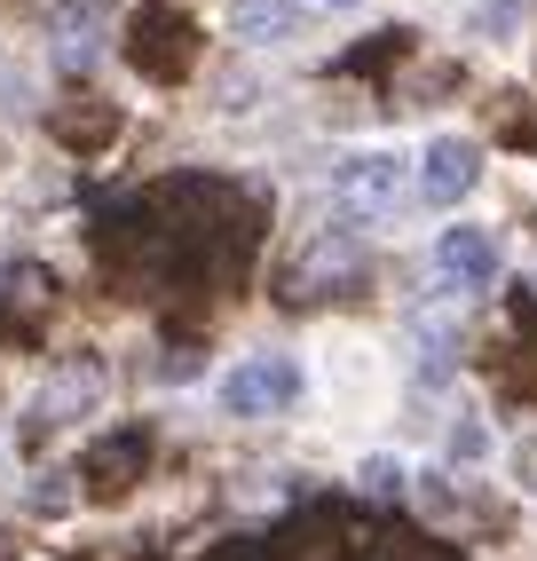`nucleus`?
Here are the masks:
<instances>
[{
	"mask_svg": "<svg viewBox=\"0 0 537 561\" xmlns=\"http://www.w3.org/2000/svg\"><path fill=\"white\" fill-rule=\"evenodd\" d=\"M364 285V245L349 230H324L300 245V261L285 270V301L293 309H317V301H340V293H356Z\"/></svg>",
	"mask_w": 537,
	"mask_h": 561,
	"instance_id": "f257e3e1",
	"label": "nucleus"
},
{
	"mask_svg": "<svg viewBox=\"0 0 537 561\" xmlns=\"http://www.w3.org/2000/svg\"><path fill=\"white\" fill-rule=\"evenodd\" d=\"M403 159L396 151H349V159H340L332 167V198L340 206H349L356 221H388L396 206H403Z\"/></svg>",
	"mask_w": 537,
	"mask_h": 561,
	"instance_id": "f03ea898",
	"label": "nucleus"
},
{
	"mask_svg": "<svg viewBox=\"0 0 537 561\" xmlns=\"http://www.w3.org/2000/svg\"><path fill=\"white\" fill-rule=\"evenodd\" d=\"M293 396H300V364L293 356H245L221 380V403L238 411V420H268V411H285Z\"/></svg>",
	"mask_w": 537,
	"mask_h": 561,
	"instance_id": "7ed1b4c3",
	"label": "nucleus"
},
{
	"mask_svg": "<svg viewBox=\"0 0 537 561\" xmlns=\"http://www.w3.org/2000/svg\"><path fill=\"white\" fill-rule=\"evenodd\" d=\"M127 56H135V71H150V80H182L190 56H198V32H190V16H174V9H142Z\"/></svg>",
	"mask_w": 537,
	"mask_h": 561,
	"instance_id": "20e7f679",
	"label": "nucleus"
},
{
	"mask_svg": "<svg viewBox=\"0 0 537 561\" xmlns=\"http://www.w3.org/2000/svg\"><path fill=\"white\" fill-rule=\"evenodd\" d=\"M48 317H56V277L41 261H9V270H0V332H9V341H41Z\"/></svg>",
	"mask_w": 537,
	"mask_h": 561,
	"instance_id": "39448f33",
	"label": "nucleus"
},
{
	"mask_svg": "<svg viewBox=\"0 0 537 561\" xmlns=\"http://www.w3.org/2000/svg\"><path fill=\"white\" fill-rule=\"evenodd\" d=\"M95 396H103V364H95V356H71L56 380L32 396V420H24V427H32V435H56V427L80 420V411H95Z\"/></svg>",
	"mask_w": 537,
	"mask_h": 561,
	"instance_id": "423d86ee",
	"label": "nucleus"
},
{
	"mask_svg": "<svg viewBox=\"0 0 537 561\" xmlns=\"http://www.w3.org/2000/svg\"><path fill=\"white\" fill-rule=\"evenodd\" d=\"M142 467H150V435L142 427H119V435H103L95 451L80 459V482L95 499H127L135 482H142Z\"/></svg>",
	"mask_w": 537,
	"mask_h": 561,
	"instance_id": "0eeeda50",
	"label": "nucleus"
},
{
	"mask_svg": "<svg viewBox=\"0 0 537 561\" xmlns=\"http://www.w3.org/2000/svg\"><path fill=\"white\" fill-rule=\"evenodd\" d=\"M475 174H482V151L467 135H435L427 142V159H419V191H427V206H458L475 191Z\"/></svg>",
	"mask_w": 537,
	"mask_h": 561,
	"instance_id": "6e6552de",
	"label": "nucleus"
},
{
	"mask_svg": "<svg viewBox=\"0 0 537 561\" xmlns=\"http://www.w3.org/2000/svg\"><path fill=\"white\" fill-rule=\"evenodd\" d=\"M435 270H443V285L482 293V285H498V270H506V261H498V238H490V230H467V221H458V230L435 238Z\"/></svg>",
	"mask_w": 537,
	"mask_h": 561,
	"instance_id": "1a4fd4ad",
	"label": "nucleus"
},
{
	"mask_svg": "<svg viewBox=\"0 0 537 561\" xmlns=\"http://www.w3.org/2000/svg\"><path fill=\"white\" fill-rule=\"evenodd\" d=\"M48 48H56L64 71H88L103 56V16L88 9V0H56L48 9Z\"/></svg>",
	"mask_w": 537,
	"mask_h": 561,
	"instance_id": "9d476101",
	"label": "nucleus"
},
{
	"mask_svg": "<svg viewBox=\"0 0 537 561\" xmlns=\"http://www.w3.org/2000/svg\"><path fill=\"white\" fill-rule=\"evenodd\" d=\"M48 135H56V142H71V151H103V142L119 135V111H111V103H95V95H80V103H56V111H48Z\"/></svg>",
	"mask_w": 537,
	"mask_h": 561,
	"instance_id": "9b49d317",
	"label": "nucleus"
},
{
	"mask_svg": "<svg viewBox=\"0 0 537 561\" xmlns=\"http://www.w3.org/2000/svg\"><path fill=\"white\" fill-rule=\"evenodd\" d=\"M229 24H238V41H285L300 24V0H229Z\"/></svg>",
	"mask_w": 537,
	"mask_h": 561,
	"instance_id": "f8f14e48",
	"label": "nucleus"
},
{
	"mask_svg": "<svg viewBox=\"0 0 537 561\" xmlns=\"http://www.w3.org/2000/svg\"><path fill=\"white\" fill-rule=\"evenodd\" d=\"M364 491H372V499H396V491H403V467H396V459H364Z\"/></svg>",
	"mask_w": 537,
	"mask_h": 561,
	"instance_id": "ddd939ff",
	"label": "nucleus"
},
{
	"mask_svg": "<svg viewBox=\"0 0 537 561\" xmlns=\"http://www.w3.org/2000/svg\"><path fill=\"white\" fill-rule=\"evenodd\" d=\"M514 16H522L514 0H490V9H475V24H482V32H514Z\"/></svg>",
	"mask_w": 537,
	"mask_h": 561,
	"instance_id": "4468645a",
	"label": "nucleus"
},
{
	"mask_svg": "<svg viewBox=\"0 0 537 561\" xmlns=\"http://www.w3.org/2000/svg\"><path fill=\"white\" fill-rule=\"evenodd\" d=\"M324 9H356V0H324Z\"/></svg>",
	"mask_w": 537,
	"mask_h": 561,
	"instance_id": "2eb2a0df",
	"label": "nucleus"
}]
</instances>
